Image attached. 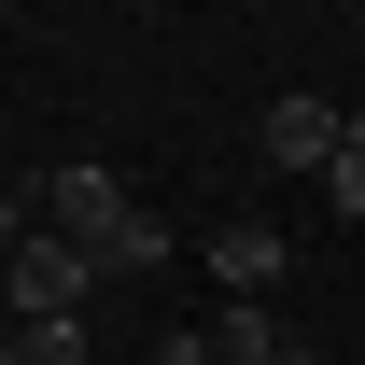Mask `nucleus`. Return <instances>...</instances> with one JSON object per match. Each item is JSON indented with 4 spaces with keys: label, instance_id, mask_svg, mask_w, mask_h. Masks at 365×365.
Returning <instances> with one entry per match:
<instances>
[{
    "label": "nucleus",
    "instance_id": "7ed1b4c3",
    "mask_svg": "<svg viewBox=\"0 0 365 365\" xmlns=\"http://www.w3.org/2000/svg\"><path fill=\"white\" fill-rule=\"evenodd\" d=\"M337 127H351V113H337V98H267V113H253V140H267V169H323V155H337Z\"/></svg>",
    "mask_w": 365,
    "mask_h": 365
},
{
    "label": "nucleus",
    "instance_id": "9d476101",
    "mask_svg": "<svg viewBox=\"0 0 365 365\" xmlns=\"http://www.w3.org/2000/svg\"><path fill=\"white\" fill-rule=\"evenodd\" d=\"M0 365H14V337H0Z\"/></svg>",
    "mask_w": 365,
    "mask_h": 365
},
{
    "label": "nucleus",
    "instance_id": "f03ea898",
    "mask_svg": "<svg viewBox=\"0 0 365 365\" xmlns=\"http://www.w3.org/2000/svg\"><path fill=\"white\" fill-rule=\"evenodd\" d=\"M29 211H43L56 239H85V267H98V239L127 225L140 197H127V182H113V169H98V155H71V169H43V182H29Z\"/></svg>",
    "mask_w": 365,
    "mask_h": 365
},
{
    "label": "nucleus",
    "instance_id": "f257e3e1",
    "mask_svg": "<svg viewBox=\"0 0 365 365\" xmlns=\"http://www.w3.org/2000/svg\"><path fill=\"white\" fill-rule=\"evenodd\" d=\"M0 295H14V323H85L98 267H85V239H56V225H29V253L0 267Z\"/></svg>",
    "mask_w": 365,
    "mask_h": 365
},
{
    "label": "nucleus",
    "instance_id": "9b49d317",
    "mask_svg": "<svg viewBox=\"0 0 365 365\" xmlns=\"http://www.w3.org/2000/svg\"><path fill=\"white\" fill-rule=\"evenodd\" d=\"M0 29H14V14H0Z\"/></svg>",
    "mask_w": 365,
    "mask_h": 365
},
{
    "label": "nucleus",
    "instance_id": "20e7f679",
    "mask_svg": "<svg viewBox=\"0 0 365 365\" xmlns=\"http://www.w3.org/2000/svg\"><path fill=\"white\" fill-rule=\"evenodd\" d=\"M211 351H225V365H309V337H295V323H281L267 295H239V309L211 323Z\"/></svg>",
    "mask_w": 365,
    "mask_h": 365
},
{
    "label": "nucleus",
    "instance_id": "39448f33",
    "mask_svg": "<svg viewBox=\"0 0 365 365\" xmlns=\"http://www.w3.org/2000/svg\"><path fill=\"white\" fill-rule=\"evenodd\" d=\"M211 281L225 295H267L281 281V225H211Z\"/></svg>",
    "mask_w": 365,
    "mask_h": 365
},
{
    "label": "nucleus",
    "instance_id": "423d86ee",
    "mask_svg": "<svg viewBox=\"0 0 365 365\" xmlns=\"http://www.w3.org/2000/svg\"><path fill=\"white\" fill-rule=\"evenodd\" d=\"M323 211H337V225H365V113L337 127V155H323Z\"/></svg>",
    "mask_w": 365,
    "mask_h": 365
},
{
    "label": "nucleus",
    "instance_id": "1a4fd4ad",
    "mask_svg": "<svg viewBox=\"0 0 365 365\" xmlns=\"http://www.w3.org/2000/svg\"><path fill=\"white\" fill-rule=\"evenodd\" d=\"M155 365H225V351H211V323H182V337H155Z\"/></svg>",
    "mask_w": 365,
    "mask_h": 365
},
{
    "label": "nucleus",
    "instance_id": "0eeeda50",
    "mask_svg": "<svg viewBox=\"0 0 365 365\" xmlns=\"http://www.w3.org/2000/svg\"><path fill=\"white\" fill-rule=\"evenodd\" d=\"M14 365H98L85 323H14Z\"/></svg>",
    "mask_w": 365,
    "mask_h": 365
},
{
    "label": "nucleus",
    "instance_id": "6e6552de",
    "mask_svg": "<svg viewBox=\"0 0 365 365\" xmlns=\"http://www.w3.org/2000/svg\"><path fill=\"white\" fill-rule=\"evenodd\" d=\"M29 225H43V211H29V182H0V267L29 253Z\"/></svg>",
    "mask_w": 365,
    "mask_h": 365
}]
</instances>
